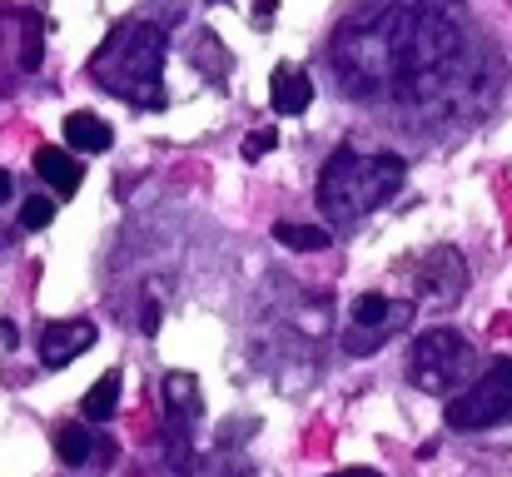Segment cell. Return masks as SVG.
I'll return each instance as SVG.
<instances>
[{
	"label": "cell",
	"mask_w": 512,
	"mask_h": 477,
	"mask_svg": "<svg viewBox=\"0 0 512 477\" xmlns=\"http://www.w3.org/2000/svg\"><path fill=\"white\" fill-rule=\"evenodd\" d=\"M90 75L100 90L130 105H165V30L155 25H120L95 55Z\"/></svg>",
	"instance_id": "6da1fadb"
},
{
	"label": "cell",
	"mask_w": 512,
	"mask_h": 477,
	"mask_svg": "<svg viewBox=\"0 0 512 477\" xmlns=\"http://www.w3.org/2000/svg\"><path fill=\"white\" fill-rule=\"evenodd\" d=\"M403 184V159L398 155H339L324 164L319 174V209L334 219V224H353L358 214L378 209L383 199H393Z\"/></svg>",
	"instance_id": "7a4b0ae2"
},
{
	"label": "cell",
	"mask_w": 512,
	"mask_h": 477,
	"mask_svg": "<svg viewBox=\"0 0 512 477\" xmlns=\"http://www.w3.org/2000/svg\"><path fill=\"white\" fill-rule=\"evenodd\" d=\"M473 363H478L473 343L458 328H428V333H418V343L408 353V383L423 388V393H453L458 398Z\"/></svg>",
	"instance_id": "3957f363"
},
{
	"label": "cell",
	"mask_w": 512,
	"mask_h": 477,
	"mask_svg": "<svg viewBox=\"0 0 512 477\" xmlns=\"http://www.w3.org/2000/svg\"><path fill=\"white\" fill-rule=\"evenodd\" d=\"M508 418H512V358H498L473 388L448 398V428L478 433V428H498Z\"/></svg>",
	"instance_id": "277c9868"
},
{
	"label": "cell",
	"mask_w": 512,
	"mask_h": 477,
	"mask_svg": "<svg viewBox=\"0 0 512 477\" xmlns=\"http://www.w3.org/2000/svg\"><path fill=\"white\" fill-rule=\"evenodd\" d=\"M95 338H100V328H95L90 318H55V323H45V333H40V363H45V368H65V363H75L85 348H95Z\"/></svg>",
	"instance_id": "5b68a950"
},
{
	"label": "cell",
	"mask_w": 512,
	"mask_h": 477,
	"mask_svg": "<svg viewBox=\"0 0 512 477\" xmlns=\"http://www.w3.org/2000/svg\"><path fill=\"white\" fill-rule=\"evenodd\" d=\"M418 289H423L433 304H453V299H463V289H468L463 254H458V249H433V254L423 259V269H418Z\"/></svg>",
	"instance_id": "8992f818"
},
{
	"label": "cell",
	"mask_w": 512,
	"mask_h": 477,
	"mask_svg": "<svg viewBox=\"0 0 512 477\" xmlns=\"http://www.w3.org/2000/svg\"><path fill=\"white\" fill-rule=\"evenodd\" d=\"M309 100H314V80H309L299 65H279V70H274V85H269L274 115H304Z\"/></svg>",
	"instance_id": "52a82bcc"
},
{
	"label": "cell",
	"mask_w": 512,
	"mask_h": 477,
	"mask_svg": "<svg viewBox=\"0 0 512 477\" xmlns=\"http://www.w3.org/2000/svg\"><path fill=\"white\" fill-rule=\"evenodd\" d=\"M160 393H165V413H170L174 428H184V423H199L204 403H199V378H194V373H165Z\"/></svg>",
	"instance_id": "ba28073f"
},
{
	"label": "cell",
	"mask_w": 512,
	"mask_h": 477,
	"mask_svg": "<svg viewBox=\"0 0 512 477\" xmlns=\"http://www.w3.org/2000/svg\"><path fill=\"white\" fill-rule=\"evenodd\" d=\"M35 174H40L60 199H70V194L80 189V179H85V164L70 159L65 150H50V145H45V150H35Z\"/></svg>",
	"instance_id": "9c48e42d"
},
{
	"label": "cell",
	"mask_w": 512,
	"mask_h": 477,
	"mask_svg": "<svg viewBox=\"0 0 512 477\" xmlns=\"http://www.w3.org/2000/svg\"><path fill=\"white\" fill-rule=\"evenodd\" d=\"M65 140H70V150H85V155H100V150L115 145L110 125H105L100 115H90V110H75V115L65 120Z\"/></svg>",
	"instance_id": "30bf717a"
},
{
	"label": "cell",
	"mask_w": 512,
	"mask_h": 477,
	"mask_svg": "<svg viewBox=\"0 0 512 477\" xmlns=\"http://www.w3.org/2000/svg\"><path fill=\"white\" fill-rule=\"evenodd\" d=\"M80 408H85V418L90 423H110L115 418V408H120V373L110 368V373H100V383L80 398Z\"/></svg>",
	"instance_id": "8fae6325"
},
{
	"label": "cell",
	"mask_w": 512,
	"mask_h": 477,
	"mask_svg": "<svg viewBox=\"0 0 512 477\" xmlns=\"http://www.w3.org/2000/svg\"><path fill=\"white\" fill-rule=\"evenodd\" d=\"M274 239L289 254H319V249H329V229H314V224H274Z\"/></svg>",
	"instance_id": "7c38bea8"
},
{
	"label": "cell",
	"mask_w": 512,
	"mask_h": 477,
	"mask_svg": "<svg viewBox=\"0 0 512 477\" xmlns=\"http://www.w3.org/2000/svg\"><path fill=\"white\" fill-rule=\"evenodd\" d=\"M55 453H60V463H65V468H80V463H90V453H95V438H90V428H80V423H65V428L55 433Z\"/></svg>",
	"instance_id": "4fadbf2b"
},
{
	"label": "cell",
	"mask_w": 512,
	"mask_h": 477,
	"mask_svg": "<svg viewBox=\"0 0 512 477\" xmlns=\"http://www.w3.org/2000/svg\"><path fill=\"white\" fill-rule=\"evenodd\" d=\"M20 65L40 70V15H25V45H20Z\"/></svg>",
	"instance_id": "5bb4252c"
},
{
	"label": "cell",
	"mask_w": 512,
	"mask_h": 477,
	"mask_svg": "<svg viewBox=\"0 0 512 477\" xmlns=\"http://www.w3.org/2000/svg\"><path fill=\"white\" fill-rule=\"evenodd\" d=\"M55 219V204L50 199H25L20 204V229H45Z\"/></svg>",
	"instance_id": "9a60e30c"
},
{
	"label": "cell",
	"mask_w": 512,
	"mask_h": 477,
	"mask_svg": "<svg viewBox=\"0 0 512 477\" xmlns=\"http://www.w3.org/2000/svg\"><path fill=\"white\" fill-rule=\"evenodd\" d=\"M274 145H279V130H274V125H264V130L244 135V159H264Z\"/></svg>",
	"instance_id": "2e32d148"
},
{
	"label": "cell",
	"mask_w": 512,
	"mask_h": 477,
	"mask_svg": "<svg viewBox=\"0 0 512 477\" xmlns=\"http://www.w3.org/2000/svg\"><path fill=\"white\" fill-rule=\"evenodd\" d=\"M15 199V179H10V169H0V204H10Z\"/></svg>",
	"instance_id": "e0dca14e"
},
{
	"label": "cell",
	"mask_w": 512,
	"mask_h": 477,
	"mask_svg": "<svg viewBox=\"0 0 512 477\" xmlns=\"http://www.w3.org/2000/svg\"><path fill=\"white\" fill-rule=\"evenodd\" d=\"M140 328H145V333H160V309H155V304L145 309V318H140Z\"/></svg>",
	"instance_id": "ac0fdd59"
},
{
	"label": "cell",
	"mask_w": 512,
	"mask_h": 477,
	"mask_svg": "<svg viewBox=\"0 0 512 477\" xmlns=\"http://www.w3.org/2000/svg\"><path fill=\"white\" fill-rule=\"evenodd\" d=\"M334 477H378L373 468H348V473H334Z\"/></svg>",
	"instance_id": "d6986e66"
},
{
	"label": "cell",
	"mask_w": 512,
	"mask_h": 477,
	"mask_svg": "<svg viewBox=\"0 0 512 477\" xmlns=\"http://www.w3.org/2000/svg\"><path fill=\"white\" fill-rule=\"evenodd\" d=\"M229 477H249V473H229Z\"/></svg>",
	"instance_id": "ffe728a7"
}]
</instances>
